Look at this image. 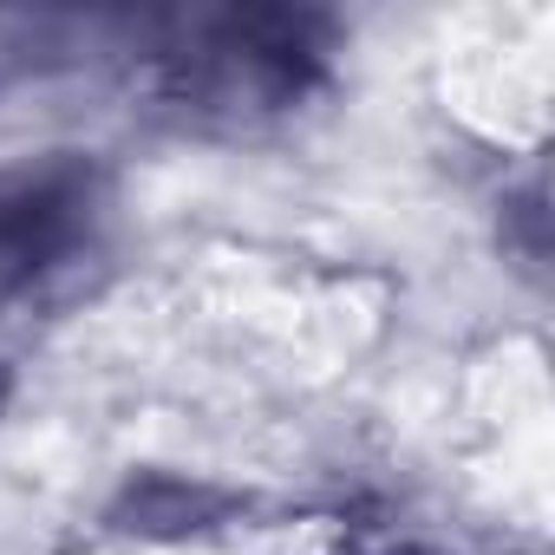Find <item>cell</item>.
I'll list each match as a JSON object with an SVG mask.
<instances>
[{
  "instance_id": "6da1fadb",
  "label": "cell",
  "mask_w": 555,
  "mask_h": 555,
  "mask_svg": "<svg viewBox=\"0 0 555 555\" xmlns=\"http://www.w3.org/2000/svg\"><path fill=\"white\" fill-rule=\"evenodd\" d=\"M235 509H242V496H229V490H216V483H203V477H170V470H157V477H138V483L125 490L118 529L177 542V535H203V529L229 522Z\"/></svg>"
}]
</instances>
